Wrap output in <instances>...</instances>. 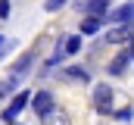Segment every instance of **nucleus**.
I'll return each instance as SVG.
<instances>
[{"label":"nucleus","instance_id":"1","mask_svg":"<svg viewBox=\"0 0 134 125\" xmlns=\"http://www.w3.org/2000/svg\"><path fill=\"white\" fill-rule=\"evenodd\" d=\"M28 106H31V91H19V94H13V100H9V106L0 113V119L6 125H13L22 116V110H28Z\"/></svg>","mask_w":134,"mask_h":125},{"label":"nucleus","instance_id":"2","mask_svg":"<svg viewBox=\"0 0 134 125\" xmlns=\"http://www.w3.org/2000/svg\"><path fill=\"white\" fill-rule=\"evenodd\" d=\"M78 50H81V34H66V38H59V44H56V53L47 60V69H50V66H56L63 56H75Z\"/></svg>","mask_w":134,"mask_h":125},{"label":"nucleus","instance_id":"3","mask_svg":"<svg viewBox=\"0 0 134 125\" xmlns=\"http://www.w3.org/2000/svg\"><path fill=\"white\" fill-rule=\"evenodd\" d=\"M34 56H37V53H34V50H28V53H22L19 60L9 66V75H6V78H9V85H13V88H19V81H22V78H25V75L31 72Z\"/></svg>","mask_w":134,"mask_h":125},{"label":"nucleus","instance_id":"4","mask_svg":"<svg viewBox=\"0 0 134 125\" xmlns=\"http://www.w3.org/2000/svg\"><path fill=\"white\" fill-rule=\"evenodd\" d=\"M112 88L106 85V81H100V85H94V110L100 113V116H109L112 113Z\"/></svg>","mask_w":134,"mask_h":125},{"label":"nucleus","instance_id":"5","mask_svg":"<svg viewBox=\"0 0 134 125\" xmlns=\"http://www.w3.org/2000/svg\"><path fill=\"white\" fill-rule=\"evenodd\" d=\"M106 22H112V25H134V0L115 6V9H109L106 13Z\"/></svg>","mask_w":134,"mask_h":125},{"label":"nucleus","instance_id":"6","mask_svg":"<svg viewBox=\"0 0 134 125\" xmlns=\"http://www.w3.org/2000/svg\"><path fill=\"white\" fill-rule=\"evenodd\" d=\"M31 110H34V116H37V119H44L47 113H53V110H56L53 94H50V91H37V94H31Z\"/></svg>","mask_w":134,"mask_h":125},{"label":"nucleus","instance_id":"7","mask_svg":"<svg viewBox=\"0 0 134 125\" xmlns=\"http://www.w3.org/2000/svg\"><path fill=\"white\" fill-rule=\"evenodd\" d=\"M131 62H134V60H131V53H128V47H122V50H119V56L109 62V75H112V78L125 75V69H128Z\"/></svg>","mask_w":134,"mask_h":125},{"label":"nucleus","instance_id":"8","mask_svg":"<svg viewBox=\"0 0 134 125\" xmlns=\"http://www.w3.org/2000/svg\"><path fill=\"white\" fill-rule=\"evenodd\" d=\"M59 78H63V81H75V85H87V81H91L87 69H81V66H66V69L59 72Z\"/></svg>","mask_w":134,"mask_h":125},{"label":"nucleus","instance_id":"9","mask_svg":"<svg viewBox=\"0 0 134 125\" xmlns=\"http://www.w3.org/2000/svg\"><path fill=\"white\" fill-rule=\"evenodd\" d=\"M84 16H106L109 13V0H84V3H75Z\"/></svg>","mask_w":134,"mask_h":125},{"label":"nucleus","instance_id":"10","mask_svg":"<svg viewBox=\"0 0 134 125\" xmlns=\"http://www.w3.org/2000/svg\"><path fill=\"white\" fill-rule=\"evenodd\" d=\"M131 28H134V25H115L112 31H106V38H103V41H106V44H128V41L134 38Z\"/></svg>","mask_w":134,"mask_h":125},{"label":"nucleus","instance_id":"11","mask_svg":"<svg viewBox=\"0 0 134 125\" xmlns=\"http://www.w3.org/2000/svg\"><path fill=\"white\" fill-rule=\"evenodd\" d=\"M103 25H106V16H84L78 28H81V34H97Z\"/></svg>","mask_w":134,"mask_h":125},{"label":"nucleus","instance_id":"12","mask_svg":"<svg viewBox=\"0 0 134 125\" xmlns=\"http://www.w3.org/2000/svg\"><path fill=\"white\" fill-rule=\"evenodd\" d=\"M41 122H44V125H72V119H69L66 110H59V106H56V110H53V113H47Z\"/></svg>","mask_w":134,"mask_h":125},{"label":"nucleus","instance_id":"13","mask_svg":"<svg viewBox=\"0 0 134 125\" xmlns=\"http://www.w3.org/2000/svg\"><path fill=\"white\" fill-rule=\"evenodd\" d=\"M66 3L69 0H44V9H47V13H56V9H63Z\"/></svg>","mask_w":134,"mask_h":125},{"label":"nucleus","instance_id":"14","mask_svg":"<svg viewBox=\"0 0 134 125\" xmlns=\"http://www.w3.org/2000/svg\"><path fill=\"white\" fill-rule=\"evenodd\" d=\"M112 116H115V119H122V122H128V119L134 116V110H131V106H125V110H115Z\"/></svg>","mask_w":134,"mask_h":125},{"label":"nucleus","instance_id":"15","mask_svg":"<svg viewBox=\"0 0 134 125\" xmlns=\"http://www.w3.org/2000/svg\"><path fill=\"white\" fill-rule=\"evenodd\" d=\"M13 91H16V88L9 85V78H3V81H0V100H3L6 94H13Z\"/></svg>","mask_w":134,"mask_h":125},{"label":"nucleus","instance_id":"16","mask_svg":"<svg viewBox=\"0 0 134 125\" xmlns=\"http://www.w3.org/2000/svg\"><path fill=\"white\" fill-rule=\"evenodd\" d=\"M9 9H13V6H9V0H0V19H6V16H9Z\"/></svg>","mask_w":134,"mask_h":125},{"label":"nucleus","instance_id":"17","mask_svg":"<svg viewBox=\"0 0 134 125\" xmlns=\"http://www.w3.org/2000/svg\"><path fill=\"white\" fill-rule=\"evenodd\" d=\"M128 53H131V60H134V38L128 41Z\"/></svg>","mask_w":134,"mask_h":125},{"label":"nucleus","instance_id":"18","mask_svg":"<svg viewBox=\"0 0 134 125\" xmlns=\"http://www.w3.org/2000/svg\"><path fill=\"white\" fill-rule=\"evenodd\" d=\"M3 44H6V38H3V34H0V47H3Z\"/></svg>","mask_w":134,"mask_h":125}]
</instances>
